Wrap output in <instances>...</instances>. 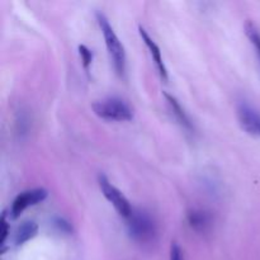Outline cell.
Wrapping results in <instances>:
<instances>
[{"label":"cell","mask_w":260,"mask_h":260,"mask_svg":"<svg viewBox=\"0 0 260 260\" xmlns=\"http://www.w3.org/2000/svg\"><path fill=\"white\" fill-rule=\"evenodd\" d=\"M79 55H80L85 70H89V66L93 62V52L85 45H80L79 46Z\"/></svg>","instance_id":"13"},{"label":"cell","mask_w":260,"mask_h":260,"mask_svg":"<svg viewBox=\"0 0 260 260\" xmlns=\"http://www.w3.org/2000/svg\"><path fill=\"white\" fill-rule=\"evenodd\" d=\"M94 113L102 119L116 122H127L134 118L132 108L121 98L111 96L93 103Z\"/></svg>","instance_id":"3"},{"label":"cell","mask_w":260,"mask_h":260,"mask_svg":"<svg viewBox=\"0 0 260 260\" xmlns=\"http://www.w3.org/2000/svg\"><path fill=\"white\" fill-rule=\"evenodd\" d=\"M98 184L102 193H103V196L106 197V200L116 208L118 215L122 216L123 218H128V216L131 215L134 207L131 206L129 201L124 197L123 193H122L118 188L114 187L104 174H101L98 177Z\"/></svg>","instance_id":"4"},{"label":"cell","mask_w":260,"mask_h":260,"mask_svg":"<svg viewBox=\"0 0 260 260\" xmlns=\"http://www.w3.org/2000/svg\"><path fill=\"white\" fill-rule=\"evenodd\" d=\"M127 221V233L135 243L151 245L157 239V223L154 216L144 208H134Z\"/></svg>","instance_id":"1"},{"label":"cell","mask_w":260,"mask_h":260,"mask_svg":"<svg viewBox=\"0 0 260 260\" xmlns=\"http://www.w3.org/2000/svg\"><path fill=\"white\" fill-rule=\"evenodd\" d=\"M47 196L48 192L45 188H33V189H28L19 193L13 201L12 207H10V218H13V220L18 218L28 207H32V206L43 202L47 198Z\"/></svg>","instance_id":"5"},{"label":"cell","mask_w":260,"mask_h":260,"mask_svg":"<svg viewBox=\"0 0 260 260\" xmlns=\"http://www.w3.org/2000/svg\"><path fill=\"white\" fill-rule=\"evenodd\" d=\"M239 123L246 134L260 139V113L246 102H240L236 107Z\"/></svg>","instance_id":"6"},{"label":"cell","mask_w":260,"mask_h":260,"mask_svg":"<svg viewBox=\"0 0 260 260\" xmlns=\"http://www.w3.org/2000/svg\"><path fill=\"white\" fill-rule=\"evenodd\" d=\"M245 33L248 36L249 41H250L251 45L254 46L256 51V55H258L259 61H260V30L256 28V25L253 22L248 20L245 23Z\"/></svg>","instance_id":"11"},{"label":"cell","mask_w":260,"mask_h":260,"mask_svg":"<svg viewBox=\"0 0 260 260\" xmlns=\"http://www.w3.org/2000/svg\"><path fill=\"white\" fill-rule=\"evenodd\" d=\"M96 20H98V24L101 27L102 33H103L107 50H108L109 57L113 62L114 70L121 78H123L124 74H126V52H124L123 45L121 43L118 36L116 35L111 23L103 13H96Z\"/></svg>","instance_id":"2"},{"label":"cell","mask_w":260,"mask_h":260,"mask_svg":"<svg viewBox=\"0 0 260 260\" xmlns=\"http://www.w3.org/2000/svg\"><path fill=\"white\" fill-rule=\"evenodd\" d=\"M164 96H165V99H167L168 104H169L170 111H172V113L174 114L175 119H177V121L179 122L183 127H184V128L193 129L192 121H190V118L188 117V114L185 113V111L183 109V107L180 106L179 102L177 101V98L169 93H164Z\"/></svg>","instance_id":"10"},{"label":"cell","mask_w":260,"mask_h":260,"mask_svg":"<svg viewBox=\"0 0 260 260\" xmlns=\"http://www.w3.org/2000/svg\"><path fill=\"white\" fill-rule=\"evenodd\" d=\"M53 226H55V229L58 231V233L66 234V235L73 234V226H71V223L69 222L66 218L60 217V216L53 218Z\"/></svg>","instance_id":"12"},{"label":"cell","mask_w":260,"mask_h":260,"mask_svg":"<svg viewBox=\"0 0 260 260\" xmlns=\"http://www.w3.org/2000/svg\"><path fill=\"white\" fill-rule=\"evenodd\" d=\"M0 222H2V238H0V245L4 248L5 243H7L8 238H9V234H10V225H9V222H8L7 213L5 212L3 213Z\"/></svg>","instance_id":"14"},{"label":"cell","mask_w":260,"mask_h":260,"mask_svg":"<svg viewBox=\"0 0 260 260\" xmlns=\"http://www.w3.org/2000/svg\"><path fill=\"white\" fill-rule=\"evenodd\" d=\"M38 233V226L35 221H24L18 226L14 235V244L17 246L24 245L27 241L32 240Z\"/></svg>","instance_id":"9"},{"label":"cell","mask_w":260,"mask_h":260,"mask_svg":"<svg viewBox=\"0 0 260 260\" xmlns=\"http://www.w3.org/2000/svg\"><path fill=\"white\" fill-rule=\"evenodd\" d=\"M188 225L190 226L193 231L198 234L207 233L212 225V217L210 213L201 208H193L187 215Z\"/></svg>","instance_id":"8"},{"label":"cell","mask_w":260,"mask_h":260,"mask_svg":"<svg viewBox=\"0 0 260 260\" xmlns=\"http://www.w3.org/2000/svg\"><path fill=\"white\" fill-rule=\"evenodd\" d=\"M170 260H184V255L177 243H173L170 246Z\"/></svg>","instance_id":"15"},{"label":"cell","mask_w":260,"mask_h":260,"mask_svg":"<svg viewBox=\"0 0 260 260\" xmlns=\"http://www.w3.org/2000/svg\"><path fill=\"white\" fill-rule=\"evenodd\" d=\"M139 32H140V36H141L142 41H144V43L146 45V47L149 48L150 53H151L152 60H154L155 65H156L157 70H159L160 76H161L162 80L167 81L168 80V70H167V66H165L164 61H162V56H161V51H160V47L156 45V43H155V41L150 37V35L146 32V29H145L144 27H140Z\"/></svg>","instance_id":"7"}]
</instances>
